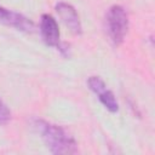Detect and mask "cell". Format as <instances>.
<instances>
[{
  "mask_svg": "<svg viewBox=\"0 0 155 155\" xmlns=\"http://www.w3.org/2000/svg\"><path fill=\"white\" fill-rule=\"evenodd\" d=\"M33 126L53 154H75L76 143L62 127L44 120H34Z\"/></svg>",
  "mask_w": 155,
  "mask_h": 155,
  "instance_id": "6da1fadb",
  "label": "cell"
},
{
  "mask_svg": "<svg viewBox=\"0 0 155 155\" xmlns=\"http://www.w3.org/2000/svg\"><path fill=\"white\" fill-rule=\"evenodd\" d=\"M105 24L108 35L113 44L116 46L120 45L124 41L128 29V16L126 10L120 5L111 6L107 12Z\"/></svg>",
  "mask_w": 155,
  "mask_h": 155,
  "instance_id": "7a4b0ae2",
  "label": "cell"
},
{
  "mask_svg": "<svg viewBox=\"0 0 155 155\" xmlns=\"http://www.w3.org/2000/svg\"><path fill=\"white\" fill-rule=\"evenodd\" d=\"M88 87L91 88V91H93L97 96L98 99L101 101V103L111 113H116L119 110V103L115 98V96L113 94V92L107 88L104 81L99 78V76H91L87 81Z\"/></svg>",
  "mask_w": 155,
  "mask_h": 155,
  "instance_id": "3957f363",
  "label": "cell"
},
{
  "mask_svg": "<svg viewBox=\"0 0 155 155\" xmlns=\"http://www.w3.org/2000/svg\"><path fill=\"white\" fill-rule=\"evenodd\" d=\"M56 11H57L59 18L62 19V22L69 28V30L73 34L80 35L82 33V27H81L79 15H78L76 10L70 4L58 2L56 5Z\"/></svg>",
  "mask_w": 155,
  "mask_h": 155,
  "instance_id": "277c9868",
  "label": "cell"
},
{
  "mask_svg": "<svg viewBox=\"0 0 155 155\" xmlns=\"http://www.w3.org/2000/svg\"><path fill=\"white\" fill-rule=\"evenodd\" d=\"M40 31L46 45L59 48V28L58 23L51 15H42L40 23Z\"/></svg>",
  "mask_w": 155,
  "mask_h": 155,
  "instance_id": "5b68a950",
  "label": "cell"
},
{
  "mask_svg": "<svg viewBox=\"0 0 155 155\" xmlns=\"http://www.w3.org/2000/svg\"><path fill=\"white\" fill-rule=\"evenodd\" d=\"M0 23L15 27L16 29H19L27 33H31L34 29V23L30 19H28L21 13L10 11L2 6H0Z\"/></svg>",
  "mask_w": 155,
  "mask_h": 155,
  "instance_id": "8992f818",
  "label": "cell"
},
{
  "mask_svg": "<svg viewBox=\"0 0 155 155\" xmlns=\"http://www.w3.org/2000/svg\"><path fill=\"white\" fill-rule=\"evenodd\" d=\"M10 119H11V113L0 99V125L7 124L10 121Z\"/></svg>",
  "mask_w": 155,
  "mask_h": 155,
  "instance_id": "52a82bcc",
  "label": "cell"
}]
</instances>
